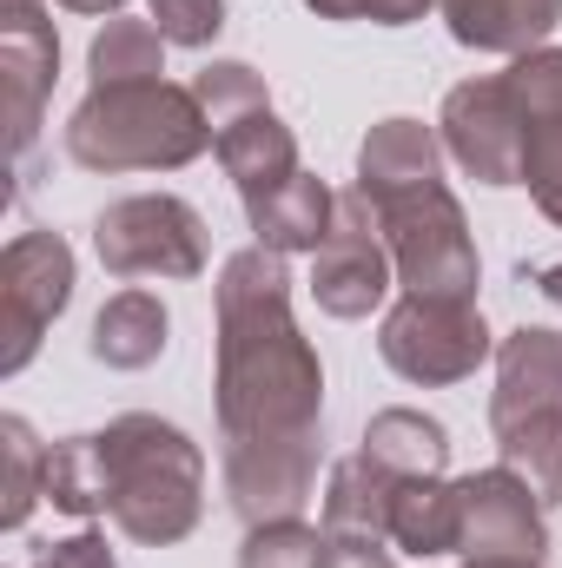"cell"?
<instances>
[{"label": "cell", "mask_w": 562, "mask_h": 568, "mask_svg": "<svg viewBox=\"0 0 562 568\" xmlns=\"http://www.w3.org/2000/svg\"><path fill=\"white\" fill-rule=\"evenodd\" d=\"M219 436H225V503L245 529L291 523L318 483L324 364L291 317L284 252L245 245L219 272Z\"/></svg>", "instance_id": "obj_1"}, {"label": "cell", "mask_w": 562, "mask_h": 568, "mask_svg": "<svg viewBox=\"0 0 562 568\" xmlns=\"http://www.w3.org/2000/svg\"><path fill=\"white\" fill-rule=\"evenodd\" d=\"M47 503L60 516H113L140 549H172L205 516V456L165 417H113L47 449Z\"/></svg>", "instance_id": "obj_2"}, {"label": "cell", "mask_w": 562, "mask_h": 568, "mask_svg": "<svg viewBox=\"0 0 562 568\" xmlns=\"http://www.w3.org/2000/svg\"><path fill=\"white\" fill-rule=\"evenodd\" d=\"M219 145L212 113L192 87L172 80H120L93 87L67 120V159L80 172H179Z\"/></svg>", "instance_id": "obj_3"}, {"label": "cell", "mask_w": 562, "mask_h": 568, "mask_svg": "<svg viewBox=\"0 0 562 568\" xmlns=\"http://www.w3.org/2000/svg\"><path fill=\"white\" fill-rule=\"evenodd\" d=\"M384 232V252L398 265V284L411 297H476V239L456 205V192L436 179H411L391 192H364Z\"/></svg>", "instance_id": "obj_4"}, {"label": "cell", "mask_w": 562, "mask_h": 568, "mask_svg": "<svg viewBox=\"0 0 562 568\" xmlns=\"http://www.w3.org/2000/svg\"><path fill=\"white\" fill-rule=\"evenodd\" d=\"M93 252L113 278H199L212 258V232L205 219L179 199V192H140V199H113L93 219Z\"/></svg>", "instance_id": "obj_5"}, {"label": "cell", "mask_w": 562, "mask_h": 568, "mask_svg": "<svg viewBox=\"0 0 562 568\" xmlns=\"http://www.w3.org/2000/svg\"><path fill=\"white\" fill-rule=\"evenodd\" d=\"M378 351H384V364H391L404 384L443 390V384L476 377V364H483L496 344H490V324H483L476 297H411V291H404V297L384 311Z\"/></svg>", "instance_id": "obj_6"}, {"label": "cell", "mask_w": 562, "mask_h": 568, "mask_svg": "<svg viewBox=\"0 0 562 568\" xmlns=\"http://www.w3.org/2000/svg\"><path fill=\"white\" fill-rule=\"evenodd\" d=\"M73 304V245L60 232H20L0 252V377H20L47 324Z\"/></svg>", "instance_id": "obj_7"}, {"label": "cell", "mask_w": 562, "mask_h": 568, "mask_svg": "<svg viewBox=\"0 0 562 568\" xmlns=\"http://www.w3.org/2000/svg\"><path fill=\"white\" fill-rule=\"evenodd\" d=\"M391 284H398V265L384 252L378 212L351 185V192H338V219H331L324 245L311 252V297L324 317H371Z\"/></svg>", "instance_id": "obj_8"}, {"label": "cell", "mask_w": 562, "mask_h": 568, "mask_svg": "<svg viewBox=\"0 0 562 568\" xmlns=\"http://www.w3.org/2000/svg\"><path fill=\"white\" fill-rule=\"evenodd\" d=\"M436 140L476 185H523V113H516L503 73L450 87L443 113H436Z\"/></svg>", "instance_id": "obj_9"}, {"label": "cell", "mask_w": 562, "mask_h": 568, "mask_svg": "<svg viewBox=\"0 0 562 568\" xmlns=\"http://www.w3.org/2000/svg\"><path fill=\"white\" fill-rule=\"evenodd\" d=\"M463 503V529H456V556L463 562H490V556H516V562H543L550 529H543V503L516 469H476L456 483Z\"/></svg>", "instance_id": "obj_10"}, {"label": "cell", "mask_w": 562, "mask_h": 568, "mask_svg": "<svg viewBox=\"0 0 562 568\" xmlns=\"http://www.w3.org/2000/svg\"><path fill=\"white\" fill-rule=\"evenodd\" d=\"M60 73V33L40 0H0V87H7V145L27 159Z\"/></svg>", "instance_id": "obj_11"}, {"label": "cell", "mask_w": 562, "mask_h": 568, "mask_svg": "<svg viewBox=\"0 0 562 568\" xmlns=\"http://www.w3.org/2000/svg\"><path fill=\"white\" fill-rule=\"evenodd\" d=\"M562 410V331L523 324L496 344V390H490V429Z\"/></svg>", "instance_id": "obj_12"}, {"label": "cell", "mask_w": 562, "mask_h": 568, "mask_svg": "<svg viewBox=\"0 0 562 568\" xmlns=\"http://www.w3.org/2000/svg\"><path fill=\"white\" fill-rule=\"evenodd\" d=\"M450 40L476 47V53H536L562 20V0H443Z\"/></svg>", "instance_id": "obj_13"}, {"label": "cell", "mask_w": 562, "mask_h": 568, "mask_svg": "<svg viewBox=\"0 0 562 568\" xmlns=\"http://www.w3.org/2000/svg\"><path fill=\"white\" fill-rule=\"evenodd\" d=\"M404 476L378 469L364 449L331 463V483H324V536L331 542H391V496H398Z\"/></svg>", "instance_id": "obj_14"}, {"label": "cell", "mask_w": 562, "mask_h": 568, "mask_svg": "<svg viewBox=\"0 0 562 568\" xmlns=\"http://www.w3.org/2000/svg\"><path fill=\"white\" fill-rule=\"evenodd\" d=\"M219 165H225V179L239 185V199L252 205V199H265L272 185H284L291 172H304L298 165V140H291V126H284L272 106H259V113H245V120H232L225 133H219Z\"/></svg>", "instance_id": "obj_15"}, {"label": "cell", "mask_w": 562, "mask_h": 568, "mask_svg": "<svg viewBox=\"0 0 562 568\" xmlns=\"http://www.w3.org/2000/svg\"><path fill=\"white\" fill-rule=\"evenodd\" d=\"M245 219H252L259 245H272L284 258H291V252H318L324 232H331V219H338V192H331L318 172H291L284 185H272L265 199L245 205Z\"/></svg>", "instance_id": "obj_16"}, {"label": "cell", "mask_w": 562, "mask_h": 568, "mask_svg": "<svg viewBox=\"0 0 562 568\" xmlns=\"http://www.w3.org/2000/svg\"><path fill=\"white\" fill-rule=\"evenodd\" d=\"M165 331H172V317H165V304H159L152 291H120V297L100 304L87 351H93V364H107V371H145V364H159Z\"/></svg>", "instance_id": "obj_17"}, {"label": "cell", "mask_w": 562, "mask_h": 568, "mask_svg": "<svg viewBox=\"0 0 562 568\" xmlns=\"http://www.w3.org/2000/svg\"><path fill=\"white\" fill-rule=\"evenodd\" d=\"M456 529H463V503L456 483L443 476H404L391 496V549L404 556H456Z\"/></svg>", "instance_id": "obj_18"}, {"label": "cell", "mask_w": 562, "mask_h": 568, "mask_svg": "<svg viewBox=\"0 0 562 568\" xmlns=\"http://www.w3.org/2000/svg\"><path fill=\"white\" fill-rule=\"evenodd\" d=\"M443 172V140L423 120H378L358 145V192H391Z\"/></svg>", "instance_id": "obj_19"}, {"label": "cell", "mask_w": 562, "mask_h": 568, "mask_svg": "<svg viewBox=\"0 0 562 568\" xmlns=\"http://www.w3.org/2000/svg\"><path fill=\"white\" fill-rule=\"evenodd\" d=\"M364 456L391 476H443L450 463V429L423 410H378L364 424Z\"/></svg>", "instance_id": "obj_20"}, {"label": "cell", "mask_w": 562, "mask_h": 568, "mask_svg": "<svg viewBox=\"0 0 562 568\" xmlns=\"http://www.w3.org/2000/svg\"><path fill=\"white\" fill-rule=\"evenodd\" d=\"M496 456L503 469H516L543 509L562 503V410H536V417H516V424L496 429Z\"/></svg>", "instance_id": "obj_21"}, {"label": "cell", "mask_w": 562, "mask_h": 568, "mask_svg": "<svg viewBox=\"0 0 562 568\" xmlns=\"http://www.w3.org/2000/svg\"><path fill=\"white\" fill-rule=\"evenodd\" d=\"M87 73L93 87H120V80H159L165 73V33L152 20H107L87 47Z\"/></svg>", "instance_id": "obj_22"}, {"label": "cell", "mask_w": 562, "mask_h": 568, "mask_svg": "<svg viewBox=\"0 0 562 568\" xmlns=\"http://www.w3.org/2000/svg\"><path fill=\"white\" fill-rule=\"evenodd\" d=\"M0 463H7V483H0V529H27L33 503H47V449L33 443L27 417H0Z\"/></svg>", "instance_id": "obj_23"}, {"label": "cell", "mask_w": 562, "mask_h": 568, "mask_svg": "<svg viewBox=\"0 0 562 568\" xmlns=\"http://www.w3.org/2000/svg\"><path fill=\"white\" fill-rule=\"evenodd\" d=\"M192 93H199V106L212 113V126H219V133H225L232 120H245V113L272 106V100H265V80H259L245 60H212V67H199V73H192Z\"/></svg>", "instance_id": "obj_24"}, {"label": "cell", "mask_w": 562, "mask_h": 568, "mask_svg": "<svg viewBox=\"0 0 562 568\" xmlns=\"http://www.w3.org/2000/svg\"><path fill=\"white\" fill-rule=\"evenodd\" d=\"M503 87H510L523 126H550V120H562V47L523 53V60L503 73Z\"/></svg>", "instance_id": "obj_25"}, {"label": "cell", "mask_w": 562, "mask_h": 568, "mask_svg": "<svg viewBox=\"0 0 562 568\" xmlns=\"http://www.w3.org/2000/svg\"><path fill=\"white\" fill-rule=\"evenodd\" d=\"M324 556V529L311 523H259L245 529V549H239V568H318Z\"/></svg>", "instance_id": "obj_26"}, {"label": "cell", "mask_w": 562, "mask_h": 568, "mask_svg": "<svg viewBox=\"0 0 562 568\" xmlns=\"http://www.w3.org/2000/svg\"><path fill=\"white\" fill-rule=\"evenodd\" d=\"M523 185H530L536 212L550 225H562V120L523 126Z\"/></svg>", "instance_id": "obj_27"}, {"label": "cell", "mask_w": 562, "mask_h": 568, "mask_svg": "<svg viewBox=\"0 0 562 568\" xmlns=\"http://www.w3.org/2000/svg\"><path fill=\"white\" fill-rule=\"evenodd\" d=\"M165 47H212L225 33V0H145Z\"/></svg>", "instance_id": "obj_28"}, {"label": "cell", "mask_w": 562, "mask_h": 568, "mask_svg": "<svg viewBox=\"0 0 562 568\" xmlns=\"http://www.w3.org/2000/svg\"><path fill=\"white\" fill-rule=\"evenodd\" d=\"M318 20H378V27H411L443 0H304Z\"/></svg>", "instance_id": "obj_29"}, {"label": "cell", "mask_w": 562, "mask_h": 568, "mask_svg": "<svg viewBox=\"0 0 562 568\" xmlns=\"http://www.w3.org/2000/svg\"><path fill=\"white\" fill-rule=\"evenodd\" d=\"M27 568H120V562H113L107 536L80 529V536H67V542H47V549H40V556H33Z\"/></svg>", "instance_id": "obj_30"}, {"label": "cell", "mask_w": 562, "mask_h": 568, "mask_svg": "<svg viewBox=\"0 0 562 568\" xmlns=\"http://www.w3.org/2000/svg\"><path fill=\"white\" fill-rule=\"evenodd\" d=\"M318 568H391V549H384V542H331V536H324Z\"/></svg>", "instance_id": "obj_31"}, {"label": "cell", "mask_w": 562, "mask_h": 568, "mask_svg": "<svg viewBox=\"0 0 562 568\" xmlns=\"http://www.w3.org/2000/svg\"><path fill=\"white\" fill-rule=\"evenodd\" d=\"M60 7H67V13H100V20H113L127 0H60Z\"/></svg>", "instance_id": "obj_32"}, {"label": "cell", "mask_w": 562, "mask_h": 568, "mask_svg": "<svg viewBox=\"0 0 562 568\" xmlns=\"http://www.w3.org/2000/svg\"><path fill=\"white\" fill-rule=\"evenodd\" d=\"M536 291H543L550 304H562V265H543V272H536Z\"/></svg>", "instance_id": "obj_33"}, {"label": "cell", "mask_w": 562, "mask_h": 568, "mask_svg": "<svg viewBox=\"0 0 562 568\" xmlns=\"http://www.w3.org/2000/svg\"><path fill=\"white\" fill-rule=\"evenodd\" d=\"M463 568H543V562H516V556H490V562H463Z\"/></svg>", "instance_id": "obj_34"}]
</instances>
